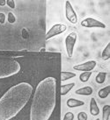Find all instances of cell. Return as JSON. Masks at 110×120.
<instances>
[{"mask_svg": "<svg viewBox=\"0 0 110 120\" xmlns=\"http://www.w3.org/2000/svg\"><path fill=\"white\" fill-rule=\"evenodd\" d=\"M57 103V79L41 81L35 88L30 108V120H49Z\"/></svg>", "mask_w": 110, "mask_h": 120, "instance_id": "6da1fadb", "label": "cell"}, {"mask_svg": "<svg viewBox=\"0 0 110 120\" xmlns=\"http://www.w3.org/2000/svg\"><path fill=\"white\" fill-rule=\"evenodd\" d=\"M33 87L28 82H20L11 87L0 98V120H11L28 103Z\"/></svg>", "mask_w": 110, "mask_h": 120, "instance_id": "7a4b0ae2", "label": "cell"}, {"mask_svg": "<svg viewBox=\"0 0 110 120\" xmlns=\"http://www.w3.org/2000/svg\"><path fill=\"white\" fill-rule=\"evenodd\" d=\"M21 69L20 64L14 59L0 57V79L15 75Z\"/></svg>", "mask_w": 110, "mask_h": 120, "instance_id": "3957f363", "label": "cell"}, {"mask_svg": "<svg viewBox=\"0 0 110 120\" xmlns=\"http://www.w3.org/2000/svg\"><path fill=\"white\" fill-rule=\"evenodd\" d=\"M77 34L75 32H71L68 34L65 38V48H66V53L69 57H72L74 52V47L75 44L77 41Z\"/></svg>", "mask_w": 110, "mask_h": 120, "instance_id": "277c9868", "label": "cell"}, {"mask_svg": "<svg viewBox=\"0 0 110 120\" xmlns=\"http://www.w3.org/2000/svg\"><path fill=\"white\" fill-rule=\"evenodd\" d=\"M67 29V26L64 24H56L50 28L49 30L47 32V34L45 35V40H48L53 38L55 36H57L59 34H63V32H65Z\"/></svg>", "mask_w": 110, "mask_h": 120, "instance_id": "5b68a950", "label": "cell"}, {"mask_svg": "<svg viewBox=\"0 0 110 120\" xmlns=\"http://www.w3.org/2000/svg\"><path fill=\"white\" fill-rule=\"evenodd\" d=\"M80 25L84 27L87 28H102L105 29L107 26L100 20L94 19V18H86L80 22Z\"/></svg>", "mask_w": 110, "mask_h": 120, "instance_id": "8992f818", "label": "cell"}, {"mask_svg": "<svg viewBox=\"0 0 110 120\" xmlns=\"http://www.w3.org/2000/svg\"><path fill=\"white\" fill-rule=\"evenodd\" d=\"M65 17L68 19L69 22H70L73 25H76L77 23V16L76 11L74 10L73 6L71 5L70 1L65 2Z\"/></svg>", "mask_w": 110, "mask_h": 120, "instance_id": "52a82bcc", "label": "cell"}, {"mask_svg": "<svg viewBox=\"0 0 110 120\" xmlns=\"http://www.w3.org/2000/svg\"><path fill=\"white\" fill-rule=\"evenodd\" d=\"M97 66V62L95 60H88L84 63L77 64L73 66V69L77 71H84V72H90L94 69Z\"/></svg>", "mask_w": 110, "mask_h": 120, "instance_id": "ba28073f", "label": "cell"}, {"mask_svg": "<svg viewBox=\"0 0 110 120\" xmlns=\"http://www.w3.org/2000/svg\"><path fill=\"white\" fill-rule=\"evenodd\" d=\"M90 113L92 116H98L100 114V108L95 98H91L90 100Z\"/></svg>", "mask_w": 110, "mask_h": 120, "instance_id": "9c48e42d", "label": "cell"}, {"mask_svg": "<svg viewBox=\"0 0 110 120\" xmlns=\"http://www.w3.org/2000/svg\"><path fill=\"white\" fill-rule=\"evenodd\" d=\"M66 104L69 108H76V107L83 106L85 104V102L78 99H75V98H69L66 102Z\"/></svg>", "mask_w": 110, "mask_h": 120, "instance_id": "30bf717a", "label": "cell"}, {"mask_svg": "<svg viewBox=\"0 0 110 120\" xmlns=\"http://www.w3.org/2000/svg\"><path fill=\"white\" fill-rule=\"evenodd\" d=\"M94 92L93 88L90 86H86L83 88H80L78 90H77L75 91V93L77 95H81V96H90Z\"/></svg>", "mask_w": 110, "mask_h": 120, "instance_id": "8fae6325", "label": "cell"}, {"mask_svg": "<svg viewBox=\"0 0 110 120\" xmlns=\"http://www.w3.org/2000/svg\"><path fill=\"white\" fill-rule=\"evenodd\" d=\"M109 94H110V85H107V86L104 87V88H102V89H100L99 90L98 96L101 99H105V98H107L109 96Z\"/></svg>", "mask_w": 110, "mask_h": 120, "instance_id": "7c38bea8", "label": "cell"}, {"mask_svg": "<svg viewBox=\"0 0 110 120\" xmlns=\"http://www.w3.org/2000/svg\"><path fill=\"white\" fill-rule=\"evenodd\" d=\"M75 86V82H70V83L63 84L61 86V95L62 96H65L70 92L71 89Z\"/></svg>", "mask_w": 110, "mask_h": 120, "instance_id": "4fadbf2b", "label": "cell"}, {"mask_svg": "<svg viewBox=\"0 0 110 120\" xmlns=\"http://www.w3.org/2000/svg\"><path fill=\"white\" fill-rule=\"evenodd\" d=\"M75 76H76V73H73V72H69V71H62L61 72V81L62 82L71 79Z\"/></svg>", "mask_w": 110, "mask_h": 120, "instance_id": "5bb4252c", "label": "cell"}, {"mask_svg": "<svg viewBox=\"0 0 110 120\" xmlns=\"http://www.w3.org/2000/svg\"><path fill=\"white\" fill-rule=\"evenodd\" d=\"M101 58L103 60H107L110 59V43H107L106 47L103 49L101 53Z\"/></svg>", "mask_w": 110, "mask_h": 120, "instance_id": "9a60e30c", "label": "cell"}, {"mask_svg": "<svg viewBox=\"0 0 110 120\" xmlns=\"http://www.w3.org/2000/svg\"><path fill=\"white\" fill-rule=\"evenodd\" d=\"M110 117V105L107 104L102 108V118L103 120H108Z\"/></svg>", "mask_w": 110, "mask_h": 120, "instance_id": "2e32d148", "label": "cell"}, {"mask_svg": "<svg viewBox=\"0 0 110 120\" xmlns=\"http://www.w3.org/2000/svg\"><path fill=\"white\" fill-rule=\"evenodd\" d=\"M106 76H107V73L106 72H99L98 75L95 77V81L97 83L101 84L103 83L105 80H106Z\"/></svg>", "mask_w": 110, "mask_h": 120, "instance_id": "e0dca14e", "label": "cell"}, {"mask_svg": "<svg viewBox=\"0 0 110 120\" xmlns=\"http://www.w3.org/2000/svg\"><path fill=\"white\" fill-rule=\"evenodd\" d=\"M91 75H92V71H90V72H83L79 75V80L82 82H86L87 81L90 79Z\"/></svg>", "mask_w": 110, "mask_h": 120, "instance_id": "ac0fdd59", "label": "cell"}, {"mask_svg": "<svg viewBox=\"0 0 110 120\" xmlns=\"http://www.w3.org/2000/svg\"><path fill=\"white\" fill-rule=\"evenodd\" d=\"M7 19H8V22L11 24H13L16 22V17L14 16V14L12 12H9L8 15H7Z\"/></svg>", "mask_w": 110, "mask_h": 120, "instance_id": "d6986e66", "label": "cell"}, {"mask_svg": "<svg viewBox=\"0 0 110 120\" xmlns=\"http://www.w3.org/2000/svg\"><path fill=\"white\" fill-rule=\"evenodd\" d=\"M87 113H86L85 111H80L77 114V120H87Z\"/></svg>", "mask_w": 110, "mask_h": 120, "instance_id": "ffe728a7", "label": "cell"}, {"mask_svg": "<svg viewBox=\"0 0 110 120\" xmlns=\"http://www.w3.org/2000/svg\"><path fill=\"white\" fill-rule=\"evenodd\" d=\"M73 119H74L73 112H71V111H68V112L64 115L63 120H73Z\"/></svg>", "mask_w": 110, "mask_h": 120, "instance_id": "44dd1931", "label": "cell"}, {"mask_svg": "<svg viewBox=\"0 0 110 120\" xmlns=\"http://www.w3.org/2000/svg\"><path fill=\"white\" fill-rule=\"evenodd\" d=\"M6 4L8 6L12 8V9H14L15 8V2H14L13 0H6Z\"/></svg>", "mask_w": 110, "mask_h": 120, "instance_id": "7402d4cb", "label": "cell"}, {"mask_svg": "<svg viewBox=\"0 0 110 120\" xmlns=\"http://www.w3.org/2000/svg\"><path fill=\"white\" fill-rule=\"evenodd\" d=\"M5 15H4V13H3V12H0V23L1 24H4V22H5Z\"/></svg>", "mask_w": 110, "mask_h": 120, "instance_id": "603a6c76", "label": "cell"}, {"mask_svg": "<svg viewBox=\"0 0 110 120\" xmlns=\"http://www.w3.org/2000/svg\"><path fill=\"white\" fill-rule=\"evenodd\" d=\"M22 35H23L24 39H27V38H28V34H27V30H26L25 28H24L23 30H22Z\"/></svg>", "mask_w": 110, "mask_h": 120, "instance_id": "cb8c5ba5", "label": "cell"}, {"mask_svg": "<svg viewBox=\"0 0 110 120\" xmlns=\"http://www.w3.org/2000/svg\"><path fill=\"white\" fill-rule=\"evenodd\" d=\"M6 4V0H0V6H4Z\"/></svg>", "mask_w": 110, "mask_h": 120, "instance_id": "d4e9b609", "label": "cell"}, {"mask_svg": "<svg viewBox=\"0 0 110 120\" xmlns=\"http://www.w3.org/2000/svg\"><path fill=\"white\" fill-rule=\"evenodd\" d=\"M96 120H100V118H97V119H96Z\"/></svg>", "mask_w": 110, "mask_h": 120, "instance_id": "484cf974", "label": "cell"}]
</instances>
